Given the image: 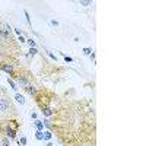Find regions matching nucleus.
Returning <instances> with one entry per match:
<instances>
[{
    "label": "nucleus",
    "instance_id": "1",
    "mask_svg": "<svg viewBox=\"0 0 146 146\" xmlns=\"http://www.w3.org/2000/svg\"><path fill=\"white\" fill-rule=\"evenodd\" d=\"M9 110H10V101H9V98L2 96V98H0V113H2V114L9 113Z\"/></svg>",
    "mask_w": 146,
    "mask_h": 146
},
{
    "label": "nucleus",
    "instance_id": "2",
    "mask_svg": "<svg viewBox=\"0 0 146 146\" xmlns=\"http://www.w3.org/2000/svg\"><path fill=\"white\" fill-rule=\"evenodd\" d=\"M15 136H16V129H10L7 126V129H6V137L7 139H13Z\"/></svg>",
    "mask_w": 146,
    "mask_h": 146
},
{
    "label": "nucleus",
    "instance_id": "3",
    "mask_svg": "<svg viewBox=\"0 0 146 146\" xmlns=\"http://www.w3.org/2000/svg\"><path fill=\"white\" fill-rule=\"evenodd\" d=\"M0 67H2L5 72H7V73H13V67H12V64H7V63H3V64H0Z\"/></svg>",
    "mask_w": 146,
    "mask_h": 146
},
{
    "label": "nucleus",
    "instance_id": "4",
    "mask_svg": "<svg viewBox=\"0 0 146 146\" xmlns=\"http://www.w3.org/2000/svg\"><path fill=\"white\" fill-rule=\"evenodd\" d=\"M25 89H27V92L31 94V95H35V94H36V88L32 86V85H28V86H25Z\"/></svg>",
    "mask_w": 146,
    "mask_h": 146
},
{
    "label": "nucleus",
    "instance_id": "5",
    "mask_svg": "<svg viewBox=\"0 0 146 146\" xmlns=\"http://www.w3.org/2000/svg\"><path fill=\"white\" fill-rule=\"evenodd\" d=\"M15 100H16L19 104H25V96H23V95H21V94H16Z\"/></svg>",
    "mask_w": 146,
    "mask_h": 146
},
{
    "label": "nucleus",
    "instance_id": "6",
    "mask_svg": "<svg viewBox=\"0 0 146 146\" xmlns=\"http://www.w3.org/2000/svg\"><path fill=\"white\" fill-rule=\"evenodd\" d=\"M18 83L22 85V86H28V85H29L28 80H27V79H23V78H19V79H18Z\"/></svg>",
    "mask_w": 146,
    "mask_h": 146
},
{
    "label": "nucleus",
    "instance_id": "7",
    "mask_svg": "<svg viewBox=\"0 0 146 146\" xmlns=\"http://www.w3.org/2000/svg\"><path fill=\"white\" fill-rule=\"evenodd\" d=\"M42 114H44V115H51L53 111H51L50 108H44V110H42Z\"/></svg>",
    "mask_w": 146,
    "mask_h": 146
},
{
    "label": "nucleus",
    "instance_id": "8",
    "mask_svg": "<svg viewBox=\"0 0 146 146\" xmlns=\"http://www.w3.org/2000/svg\"><path fill=\"white\" fill-rule=\"evenodd\" d=\"M2 146H10V140H9L7 137H5V139L2 140Z\"/></svg>",
    "mask_w": 146,
    "mask_h": 146
},
{
    "label": "nucleus",
    "instance_id": "9",
    "mask_svg": "<svg viewBox=\"0 0 146 146\" xmlns=\"http://www.w3.org/2000/svg\"><path fill=\"white\" fill-rule=\"evenodd\" d=\"M27 41H28V44L31 45V48H34V47H35V41H34V40H27Z\"/></svg>",
    "mask_w": 146,
    "mask_h": 146
},
{
    "label": "nucleus",
    "instance_id": "10",
    "mask_svg": "<svg viewBox=\"0 0 146 146\" xmlns=\"http://www.w3.org/2000/svg\"><path fill=\"white\" fill-rule=\"evenodd\" d=\"M9 85H10V86H12V89H15V91L18 89V88H16V85H15L13 82H12V80H9Z\"/></svg>",
    "mask_w": 146,
    "mask_h": 146
},
{
    "label": "nucleus",
    "instance_id": "11",
    "mask_svg": "<svg viewBox=\"0 0 146 146\" xmlns=\"http://www.w3.org/2000/svg\"><path fill=\"white\" fill-rule=\"evenodd\" d=\"M36 139H40V140L42 139V133L41 131H36Z\"/></svg>",
    "mask_w": 146,
    "mask_h": 146
},
{
    "label": "nucleus",
    "instance_id": "12",
    "mask_svg": "<svg viewBox=\"0 0 146 146\" xmlns=\"http://www.w3.org/2000/svg\"><path fill=\"white\" fill-rule=\"evenodd\" d=\"M35 124H36L38 129H42V123H41V121H35Z\"/></svg>",
    "mask_w": 146,
    "mask_h": 146
},
{
    "label": "nucleus",
    "instance_id": "13",
    "mask_svg": "<svg viewBox=\"0 0 146 146\" xmlns=\"http://www.w3.org/2000/svg\"><path fill=\"white\" fill-rule=\"evenodd\" d=\"M29 54H31V56H35V54H36V50H35V48H31V51H29Z\"/></svg>",
    "mask_w": 146,
    "mask_h": 146
},
{
    "label": "nucleus",
    "instance_id": "14",
    "mask_svg": "<svg viewBox=\"0 0 146 146\" xmlns=\"http://www.w3.org/2000/svg\"><path fill=\"white\" fill-rule=\"evenodd\" d=\"M80 5H83V6H89L91 2H80Z\"/></svg>",
    "mask_w": 146,
    "mask_h": 146
},
{
    "label": "nucleus",
    "instance_id": "15",
    "mask_svg": "<svg viewBox=\"0 0 146 146\" xmlns=\"http://www.w3.org/2000/svg\"><path fill=\"white\" fill-rule=\"evenodd\" d=\"M21 143H22V145H25V143H27V139H25V137H22V139H21Z\"/></svg>",
    "mask_w": 146,
    "mask_h": 146
},
{
    "label": "nucleus",
    "instance_id": "16",
    "mask_svg": "<svg viewBox=\"0 0 146 146\" xmlns=\"http://www.w3.org/2000/svg\"><path fill=\"white\" fill-rule=\"evenodd\" d=\"M83 51H85V54H89V53H91V50H89V48H85Z\"/></svg>",
    "mask_w": 146,
    "mask_h": 146
},
{
    "label": "nucleus",
    "instance_id": "17",
    "mask_svg": "<svg viewBox=\"0 0 146 146\" xmlns=\"http://www.w3.org/2000/svg\"><path fill=\"white\" fill-rule=\"evenodd\" d=\"M47 146H53V145H51V143H48V145H47Z\"/></svg>",
    "mask_w": 146,
    "mask_h": 146
}]
</instances>
